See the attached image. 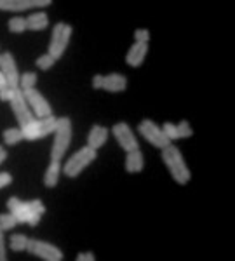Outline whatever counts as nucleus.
I'll return each mask as SVG.
<instances>
[{"label": "nucleus", "mask_w": 235, "mask_h": 261, "mask_svg": "<svg viewBox=\"0 0 235 261\" xmlns=\"http://www.w3.org/2000/svg\"><path fill=\"white\" fill-rule=\"evenodd\" d=\"M112 130H113V136H115V140L119 141V145L122 150H125V151L138 150L136 136H134L131 127H129L125 122H119V124H115Z\"/></svg>", "instance_id": "nucleus-12"}, {"label": "nucleus", "mask_w": 235, "mask_h": 261, "mask_svg": "<svg viewBox=\"0 0 235 261\" xmlns=\"http://www.w3.org/2000/svg\"><path fill=\"white\" fill-rule=\"evenodd\" d=\"M127 87V79L120 73H112L108 77H103V89L108 92H120Z\"/></svg>", "instance_id": "nucleus-16"}, {"label": "nucleus", "mask_w": 235, "mask_h": 261, "mask_svg": "<svg viewBox=\"0 0 235 261\" xmlns=\"http://www.w3.org/2000/svg\"><path fill=\"white\" fill-rule=\"evenodd\" d=\"M162 161L169 169L171 176L178 185H187L190 181V169L187 167V164L183 161L181 151L176 148L174 145H169L166 148H162Z\"/></svg>", "instance_id": "nucleus-1"}, {"label": "nucleus", "mask_w": 235, "mask_h": 261, "mask_svg": "<svg viewBox=\"0 0 235 261\" xmlns=\"http://www.w3.org/2000/svg\"><path fill=\"white\" fill-rule=\"evenodd\" d=\"M9 30H11V33H23L24 30H27V18H19V16L11 18L9 19Z\"/></svg>", "instance_id": "nucleus-23"}, {"label": "nucleus", "mask_w": 235, "mask_h": 261, "mask_svg": "<svg viewBox=\"0 0 235 261\" xmlns=\"http://www.w3.org/2000/svg\"><path fill=\"white\" fill-rule=\"evenodd\" d=\"M47 24H49V18L45 12H35V14L27 18V30L40 32V30H45Z\"/></svg>", "instance_id": "nucleus-18"}, {"label": "nucleus", "mask_w": 235, "mask_h": 261, "mask_svg": "<svg viewBox=\"0 0 235 261\" xmlns=\"http://www.w3.org/2000/svg\"><path fill=\"white\" fill-rule=\"evenodd\" d=\"M54 133H56V138H54L53 143L51 159L53 161H60V159H63V155L66 153L70 140H72V122H70L68 117L58 119V125Z\"/></svg>", "instance_id": "nucleus-2"}, {"label": "nucleus", "mask_w": 235, "mask_h": 261, "mask_svg": "<svg viewBox=\"0 0 235 261\" xmlns=\"http://www.w3.org/2000/svg\"><path fill=\"white\" fill-rule=\"evenodd\" d=\"M140 133L150 145L157 146V148H166V146L171 145V140L164 134V130L148 119L140 122Z\"/></svg>", "instance_id": "nucleus-8"}, {"label": "nucleus", "mask_w": 235, "mask_h": 261, "mask_svg": "<svg viewBox=\"0 0 235 261\" xmlns=\"http://www.w3.org/2000/svg\"><path fill=\"white\" fill-rule=\"evenodd\" d=\"M7 207H9V211L14 214V218L18 220V223H28L30 226H37L42 218L40 214L32 211L30 202H23V200L16 199V197H11V199L7 200Z\"/></svg>", "instance_id": "nucleus-7"}, {"label": "nucleus", "mask_w": 235, "mask_h": 261, "mask_svg": "<svg viewBox=\"0 0 235 261\" xmlns=\"http://www.w3.org/2000/svg\"><path fill=\"white\" fill-rule=\"evenodd\" d=\"M6 244H4V230L0 228V261H6Z\"/></svg>", "instance_id": "nucleus-31"}, {"label": "nucleus", "mask_w": 235, "mask_h": 261, "mask_svg": "<svg viewBox=\"0 0 235 261\" xmlns=\"http://www.w3.org/2000/svg\"><path fill=\"white\" fill-rule=\"evenodd\" d=\"M176 127H178V130H179V138H190L192 134H194V130H192L190 124H188L187 120H181Z\"/></svg>", "instance_id": "nucleus-27"}, {"label": "nucleus", "mask_w": 235, "mask_h": 261, "mask_svg": "<svg viewBox=\"0 0 235 261\" xmlns=\"http://www.w3.org/2000/svg\"><path fill=\"white\" fill-rule=\"evenodd\" d=\"M18 225V220L14 218V214H0V228L2 230H11Z\"/></svg>", "instance_id": "nucleus-24"}, {"label": "nucleus", "mask_w": 235, "mask_h": 261, "mask_svg": "<svg viewBox=\"0 0 235 261\" xmlns=\"http://www.w3.org/2000/svg\"><path fill=\"white\" fill-rule=\"evenodd\" d=\"M30 207H32V211H33V213L40 214V216L45 213V205L42 204V200H39V199H33V200H30Z\"/></svg>", "instance_id": "nucleus-29"}, {"label": "nucleus", "mask_w": 235, "mask_h": 261, "mask_svg": "<svg viewBox=\"0 0 235 261\" xmlns=\"http://www.w3.org/2000/svg\"><path fill=\"white\" fill-rule=\"evenodd\" d=\"M27 251L32 252L33 256H39V258L45 261H61L63 259V252L58 249L56 246L47 242H40L35 239H28V246Z\"/></svg>", "instance_id": "nucleus-9"}, {"label": "nucleus", "mask_w": 235, "mask_h": 261, "mask_svg": "<svg viewBox=\"0 0 235 261\" xmlns=\"http://www.w3.org/2000/svg\"><path fill=\"white\" fill-rule=\"evenodd\" d=\"M70 37H72V27L66 23H58L53 30V39L51 44H49V53L54 60H60V58L65 54V49L70 42Z\"/></svg>", "instance_id": "nucleus-5"}, {"label": "nucleus", "mask_w": 235, "mask_h": 261, "mask_svg": "<svg viewBox=\"0 0 235 261\" xmlns=\"http://www.w3.org/2000/svg\"><path fill=\"white\" fill-rule=\"evenodd\" d=\"M146 53H148V44H140V42H136V44L129 49L127 56H125V63H127L129 66H133V68H140L145 61Z\"/></svg>", "instance_id": "nucleus-14"}, {"label": "nucleus", "mask_w": 235, "mask_h": 261, "mask_svg": "<svg viewBox=\"0 0 235 261\" xmlns=\"http://www.w3.org/2000/svg\"><path fill=\"white\" fill-rule=\"evenodd\" d=\"M0 71H2L4 77H6L7 86H9L11 89H18L19 73H18V66H16V61L11 53L0 54Z\"/></svg>", "instance_id": "nucleus-11"}, {"label": "nucleus", "mask_w": 235, "mask_h": 261, "mask_svg": "<svg viewBox=\"0 0 235 261\" xmlns=\"http://www.w3.org/2000/svg\"><path fill=\"white\" fill-rule=\"evenodd\" d=\"M162 130H164V134H166V136L169 138L171 141H173V140H181V138H179L178 127H176L174 124H171V122H166V124L162 125Z\"/></svg>", "instance_id": "nucleus-25"}, {"label": "nucleus", "mask_w": 235, "mask_h": 261, "mask_svg": "<svg viewBox=\"0 0 235 261\" xmlns=\"http://www.w3.org/2000/svg\"><path fill=\"white\" fill-rule=\"evenodd\" d=\"M145 161H143V153L138 150L127 151V159H125V171L131 172V174H136V172L143 171Z\"/></svg>", "instance_id": "nucleus-17"}, {"label": "nucleus", "mask_w": 235, "mask_h": 261, "mask_svg": "<svg viewBox=\"0 0 235 261\" xmlns=\"http://www.w3.org/2000/svg\"><path fill=\"white\" fill-rule=\"evenodd\" d=\"M134 39L140 44H148L150 40V32L148 30H136L134 32Z\"/></svg>", "instance_id": "nucleus-28"}, {"label": "nucleus", "mask_w": 235, "mask_h": 261, "mask_svg": "<svg viewBox=\"0 0 235 261\" xmlns=\"http://www.w3.org/2000/svg\"><path fill=\"white\" fill-rule=\"evenodd\" d=\"M4 86H7V82H6V77H4V73L0 71V87H4Z\"/></svg>", "instance_id": "nucleus-36"}, {"label": "nucleus", "mask_w": 235, "mask_h": 261, "mask_svg": "<svg viewBox=\"0 0 235 261\" xmlns=\"http://www.w3.org/2000/svg\"><path fill=\"white\" fill-rule=\"evenodd\" d=\"M23 96H24V99H27V103L32 105V108H33V112H35L37 117H40V119H45V117H51L53 115L51 105L47 103V99H45L37 89L23 91Z\"/></svg>", "instance_id": "nucleus-10"}, {"label": "nucleus", "mask_w": 235, "mask_h": 261, "mask_svg": "<svg viewBox=\"0 0 235 261\" xmlns=\"http://www.w3.org/2000/svg\"><path fill=\"white\" fill-rule=\"evenodd\" d=\"M7 159V151L2 148V146H0V164H2L4 161H6Z\"/></svg>", "instance_id": "nucleus-35"}, {"label": "nucleus", "mask_w": 235, "mask_h": 261, "mask_svg": "<svg viewBox=\"0 0 235 261\" xmlns=\"http://www.w3.org/2000/svg\"><path fill=\"white\" fill-rule=\"evenodd\" d=\"M92 87H94V89H103V75H94V79H92Z\"/></svg>", "instance_id": "nucleus-34"}, {"label": "nucleus", "mask_w": 235, "mask_h": 261, "mask_svg": "<svg viewBox=\"0 0 235 261\" xmlns=\"http://www.w3.org/2000/svg\"><path fill=\"white\" fill-rule=\"evenodd\" d=\"M11 92L12 89L9 86H4V87H0V99H4V101H9L11 98Z\"/></svg>", "instance_id": "nucleus-32"}, {"label": "nucleus", "mask_w": 235, "mask_h": 261, "mask_svg": "<svg viewBox=\"0 0 235 261\" xmlns=\"http://www.w3.org/2000/svg\"><path fill=\"white\" fill-rule=\"evenodd\" d=\"M23 140L24 138H23V130L21 129H6L4 130V141H6L7 145L14 146Z\"/></svg>", "instance_id": "nucleus-21"}, {"label": "nucleus", "mask_w": 235, "mask_h": 261, "mask_svg": "<svg viewBox=\"0 0 235 261\" xmlns=\"http://www.w3.org/2000/svg\"><path fill=\"white\" fill-rule=\"evenodd\" d=\"M12 183V176L9 172H0V188H6Z\"/></svg>", "instance_id": "nucleus-30"}, {"label": "nucleus", "mask_w": 235, "mask_h": 261, "mask_svg": "<svg viewBox=\"0 0 235 261\" xmlns=\"http://www.w3.org/2000/svg\"><path fill=\"white\" fill-rule=\"evenodd\" d=\"M94 159H96V150L86 146V148L79 150L77 153L68 159V162L65 164V171L63 172H65L68 178H77V176L81 174V172L86 169Z\"/></svg>", "instance_id": "nucleus-4"}, {"label": "nucleus", "mask_w": 235, "mask_h": 261, "mask_svg": "<svg viewBox=\"0 0 235 261\" xmlns=\"http://www.w3.org/2000/svg\"><path fill=\"white\" fill-rule=\"evenodd\" d=\"M108 140V129L103 127V125H92L89 138H87V146L92 150H98L107 143Z\"/></svg>", "instance_id": "nucleus-15"}, {"label": "nucleus", "mask_w": 235, "mask_h": 261, "mask_svg": "<svg viewBox=\"0 0 235 261\" xmlns=\"http://www.w3.org/2000/svg\"><path fill=\"white\" fill-rule=\"evenodd\" d=\"M9 246H11V249L16 251V252L27 251L28 239L24 237L23 233H14V235H11V239H9Z\"/></svg>", "instance_id": "nucleus-20"}, {"label": "nucleus", "mask_w": 235, "mask_h": 261, "mask_svg": "<svg viewBox=\"0 0 235 261\" xmlns=\"http://www.w3.org/2000/svg\"><path fill=\"white\" fill-rule=\"evenodd\" d=\"M9 101H11L12 112H14V117L18 119L19 129H24L27 125H30L35 122V117H33V113L30 112V108H28V103L23 96V91L12 89Z\"/></svg>", "instance_id": "nucleus-3"}, {"label": "nucleus", "mask_w": 235, "mask_h": 261, "mask_svg": "<svg viewBox=\"0 0 235 261\" xmlns=\"http://www.w3.org/2000/svg\"><path fill=\"white\" fill-rule=\"evenodd\" d=\"M56 125H58V119L56 117H45V119H40V120H35L33 124L27 125L23 130V138L28 141H35V140H40V138H45L49 136L51 133L56 130Z\"/></svg>", "instance_id": "nucleus-6"}, {"label": "nucleus", "mask_w": 235, "mask_h": 261, "mask_svg": "<svg viewBox=\"0 0 235 261\" xmlns=\"http://www.w3.org/2000/svg\"><path fill=\"white\" fill-rule=\"evenodd\" d=\"M96 256L92 254V252H81V254L77 256V261H94Z\"/></svg>", "instance_id": "nucleus-33"}, {"label": "nucleus", "mask_w": 235, "mask_h": 261, "mask_svg": "<svg viewBox=\"0 0 235 261\" xmlns=\"http://www.w3.org/2000/svg\"><path fill=\"white\" fill-rule=\"evenodd\" d=\"M37 84V73L33 71H27L19 77V86H21V91H27V89H33Z\"/></svg>", "instance_id": "nucleus-22"}, {"label": "nucleus", "mask_w": 235, "mask_h": 261, "mask_svg": "<svg viewBox=\"0 0 235 261\" xmlns=\"http://www.w3.org/2000/svg\"><path fill=\"white\" fill-rule=\"evenodd\" d=\"M60 174H61V164H60V161H53L51 164H49L47 171H45L44 185L47 188L56 187L58 181H60Z\"/></svg>", "instance_id": "nucleus-19"}, {"label": "nucleus", "mask_w": 235, "mask_h": 261, "mask_svg": "<svg viewBox=\"0 0 235 261\" xmlns=\"http://www.w3.org/2000/svg\"><path fill=\"white\" fill-rule=\"evenodd\" d=\"M51 0H0L2 11H28L32 7L51 6Z\"/></svg>", "instance_id": "nucleus-13"}, {"label": "nucleus", "mask_w": 235, "mask_h": 261, "mask_svg": "<svg viewBox=\"0 0 235 261\" xmlns=\"http://www.w3.org/2000/svg\"><path fill=\"white\" fill-rule=\"evenodd\" d=\"M54 63H56V60H54L51 54H44V56H40L39 60H37V66H39L40 70H51L54 66Z\"/></svg>", "instance_id": "nucleus-26"}]
</instances>
